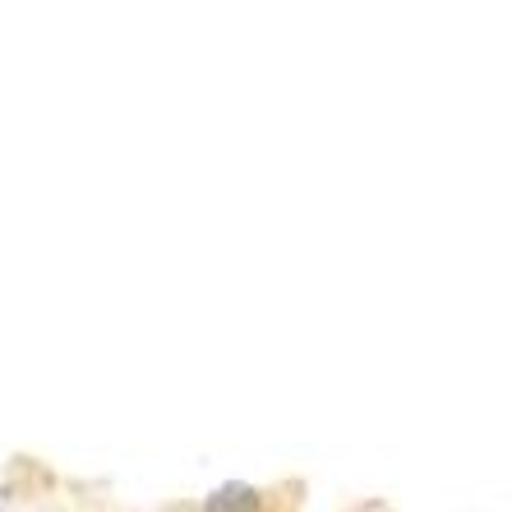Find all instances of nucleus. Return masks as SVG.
Segmentation results:
<instances>
[{
	"label": "nucleus",
	"mask_w": 512,
	"mask_h": 512,
	"mask_svg": "<svg viewBox=\"0 0 512 512\" xmlns=\"http://www.w3.org/2000/svg\"><path fill=\"white\" fill-rule=\"evenodd\" d=\"M203 512H259V489L245 485V480H227L208 494Z\"/></svg>",
	"instance_id": "obj_1"
}]
</instances>
